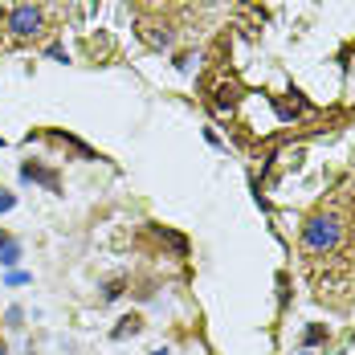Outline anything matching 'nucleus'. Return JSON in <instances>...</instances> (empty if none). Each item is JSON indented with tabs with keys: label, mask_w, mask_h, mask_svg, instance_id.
Masks as SVG:
<instances>
[{
	"label": "nucleus",
	"mask_w": 355,
	"mask_h": 355,
	"mask_svg": "<svg viewBox=\"0 0 355 355\" xmlns=\"http://www.w3.org/2000/svg\"><path fill=\"white\" fill-rule=\"evenodd\" d=\"M151 355H168V352H151Z\"/></svg>",
	"instance_id": "10"
},
{
	"label": "nucleus",
	"mask_w": 355,
	"mask_h": 355,
	"mask_svg": "<svg viewBox=\"0 0 355 355\" xmlns=\"http://www.w3.org/2000/svg\"><path fill=\"white\" fill-rule=\"evenodd\" d=\"M123 294V282H107V290H103V302H114Z\"/></svg>",
	"instance_id": "6"
},
{
	"label": "nucleus",
	"mask_w": 355,
	"mask_h": 355,
	"mask_svg": "<svg viewBox=\"0 0 355 355\" xmlns=\"http://www.w3.org/2000/svg\"><path fill=\"white\" fill-rule=\"evenodd\" d=\"M21 261V241H12L8 233H0V266H17Z\"/></svg>",
	"instance_id": "4"
},
{
	"label": "nucleus",
	"mask_w": 355,
	"mask_h": 355,
	"mask_svg": "<svg viewBox=\"0 0 355 355\" xmlns=\"http://www.w3.org/2000/svg\"><path fill=\"white\" fill-rule=\"evenodd\" d=\"M302 355H311V352H302Z\"/></svg>",
	"instance_id": "11"
},
{
	"label": "nucleus",
	"mask_w": 355,
	"mask_h": 355,
	"mask_svg": "<svg viewBox=\"0 0 355 355\" xmlns=\"http://www.w3.org/2000/svg\"><path fill=\"white\" fill-rule=\"evenodd\" d=\"M135 331H139V319L131 315V319H123L114 331H110V339H127V335H135Z\"/></svg>",
	"instance_id": "5"
},
{
	"label": "nucleus",
	"mask_w": 355,
	"mask_h": 355,
	"mask_svg": "<svg viewBox=\"0 0 355 355\" xmlns=\"http://www.w3.org/2000/svg\"><path fill=\"white\" fill-rule=\"evenodd\" d=\"M4 282H8V286H25V282H29V274H21V270H12V274H8Z\"/></svg>",
	"instance_id": "8"
},
{
	"label": "nucleus",
	"mask_w": 355,
	"mask_h": 355,
	"mask_svg": "<svg viewBox=\"0 0 355 355\" xmlns=\"http://www.w3.org/2000/svg\"><path fill=\"white\" fill-rule=\"evenodd\" d=\"M339 237H343V229H339L335 216H311V220L302 225V245L311 249V253H327V249H335L339 245Z\"/></svg>",
	"instance_id": "1"
},
{
	"label": "nucleus",
	"mask_w": 355,
	"mask_h": 355,
	"mask_svg": "<svg viewBox=\"0 0 355 355\" xmlns=\"http://www.w3.org/2000/svg\"><path fill=\"white\" fill-rule=\"evenodd\" d=\"M21 180H37V184H45L49 192H58V176L45 172V168H37V164H25V168H21Z\"/></svg>",
	"instance_id": "3"
},
{
	"label": "nucleus",
	"mask_w": 355,
	"mask_h": 355,
	"mask_svg": "<svg viewBox=\"0 0 355 355\" xmlns=\"http://www.w3.org/2000/svg\"><path fill=\"white\" fill-rule=\"evenodd\" d=\"M12 205H17V196H12V192H0V213H8Z\"/></svg>",
	"instance_id": "9"
},
{
	"label": "nucleus",
	"mask_w": 355,
	"mask_h": 355,
	"mask_svg": "<svg viewBox=\"0 0 355 355\" xmlns=\"http://www.w3.org/2000/svg\"><path fill=\"white\" fill-rule=\"evenodd\" d=\"M41 29V8L33 4H17L12 12H8V33L12 37H33Z\"/></svg>",
	"instance_id": "2"
},
{
	"label": "nucleus",
	"mask_w": 355,
	"mask_h": 355,
	"mask_svg": "<svg viewBox=\"0 0 355 355\" xmlns=\"http://www.w3.org/2000/svg\"><path fill=\"white\" fill-rule=\"evenodd\" d=\"M322 335H327L322 327H306V347H315V343H322Z\"/></svg>",
	"instance_id": "7"
}]
</instances>
